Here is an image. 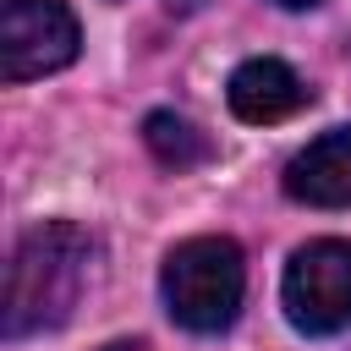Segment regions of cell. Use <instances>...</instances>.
<instances>
[{
    "label": "cell",
    "mask_w": 351,
    "mask_h": 351,
    "mask_svg": "<svg viewBox=\"0 0 351 351\" xmlns=\"http://www.w3.org/2000/svg\"><path fill=\"white\" fill-rule=\"evenodd\" d=\"M88 258L93 241L82 225L71 219H44L33 225L11 263H5V302H0V335L5 340H27L44 329H60L82 296L88 280Z\"/></svg>",
    "instance_id": "6da1fadb"
},
{
    "label": "cell",
    "mask_w": 351,
    "mask_h": 351,
    "mask_svg": "<svg viewBox=\"0 0 351 351\" xmlns=\"http://www.w3.org/2000/svg\"><path fill=\"white\" fill-rule=\"evenodd\" d=\"M159 291H165V307L181 329L192 335H219L236 324L241 313V291H247V263H241V247L230 236H192V241H176L165 252V269H159Z\"/></svg>",
    "instance_id": "7a4b0ae2"
},
{
    "label": "cell",
    "mask_w": 351,
    "mask_h": 351,
    "mask_svg": "<svg viewBox=\"0 0 351 351\" xmlns=\"http://www.w3.org/2000/svg\"><path fill=\"white\" fill-rule=\"evenodd\" d=\"M280 302H285L291 329H302V335L351 329V241L318 236V241L296 247L285 263V280H280Z\"/></svg>",
    "instance_id": "3957f363"
},
{
    "label": "cell",
    "mask_w": 351,
    "mask_h": 351,
    "mask_svg": "<svg viewBox=\"0 0 351 351\" xmlns=\"http://www.w3.org/2000/svg\"><path fill=\"white\" fill-rule=\"evenodd\" d=\"M82 49V27L66 0H5L0 5V77L33 82L66 71Z\"/></svg>",
    "instance_id": "277c9868"
},
{
    "label": "cell",
    "mask_w": 351,
    "mask_h": 351,
    "mask_svg": "<svg viewBox=\"0 0 351 351\" xmlns=\"http://www.w3.org/2000/svg\"><path fill=\"white\" fill-rule=\"evenodd\" d=\"M307 99H313V88H307L285 60H274V55H252V60H241V66L230 71V82H225V104H230V115L247 121V126L291 121Z\"/></svg>",
    "instance_id": "5b68a950"
},
{
    "label": "cell",
    "mask_w": 351,
    "mask_h": 351,
    "mask_svg": "<svg viewBox=\"0 0 351 351\" xmlns=\"http://www.w3.org/2000/svg\"><path fill=\"white\" fill-rule=\"evenodd\" d=\"M285 197H296L307 208H346L351 203V126L313 137L285 165Z\"/></svg>",
    "instance_id": "8992f818"
},
{
    "label": "cell",
    "mask_w": 351,
    "mask_h": 351,
    "mask_svg": "<svg viewBox=\"0 0 351 351\" xmlns=\"http://www.w3.org/2000/svg\"><path fill=\"white\" fill-rule=\"evenodd\" d=\"M143 143H148L154 159L170 165V170H192V165H203V159L214 154L208 137H203L186 115H176V110H154V115L143 121Z\"/></svg>",
    "instance_id": "52a82bcc"
},
{
    "label": "cell",
    "mask_w": 351,
    "mask_h": 351,
    "mask_svg": "<svg viewBox=\"0 0 351 351\" xmlns=\"http://www.w3.org/2000/svg\"><path fill=\"white\" fill-rule=\"evenodd\" d=\"M274 5H285V11H313V5H324V0H274Z\"/></svg>",
    "instance_id": "ba28073f"
}]
</instances>
